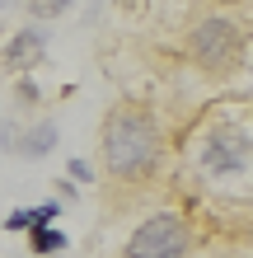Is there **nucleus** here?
Listing matches in <instances>:
<instances>
[{
    "label": "nucleus",
    "instance_id": "4",
    "mask_svg": "<svg viewBox=\"0 0 253 258\" xmlns=\"http://www.w3.org/2000/svg\"><path fill=\"white\" fill-rule=\"evenodd\" d=\"M248 136L244 132H234V127H220V132H211L206 136V146H202V169L206 174H239V169H248Z\"/></svg>",
    "mask_w": 253,
    "mask_h": 258
},
{
    "label": "nucleus",
    "instance_id": "8",
    "mask_svg": "<svg viewBox=\"0 0 253 258\" xmlns=\"http://www.w3.org/2000/svg\"><path fill=\"white\" fill-rule=\"evenodd\" d=\"M66 5L70 0H28V14H33V19H56Z\"/></svg>",
    "mask_w": 253,
    "mask_h": 258
},
{
    "label": "nucleus",
    "instance_id": "12",
    "mask_svg": "<svg viewBox=\"0 0 253 258\" xmlns=\"http://www.w3.org/2000/svg\"><path fill=\"white\" fill-rule=\"evenodd\" d=\"M0 5H10V0H0Z\"/></svg>",
    "mask_w": 253,
    "mask_h": 258
},
{
    "label": "nucleus",
    "instance_id": "5",
    "mask_svg": "<svg viewBox=\"0 0 253 258\" xmlns=\"http://www.w3.org/2000/svg\"><path fill=\"white\" fill-rule=\"evenodd\" d=\"M38 56H42V38L38 33H19V38L10 42V52H5V66L10 71H28Z\"/></svg>",
    "mask_w": 253,
    "mask_h": 258
},
{
    "label": "nucleus",
    "instance_id": "11",
    "mask_svg": "<svg viewBox=\"0 0 253 258\" xmlns=\"http://www.w3.org/2000/svg\"><path fill=\"white\" fill-rule=\"evenodd\" d=\"M5 230H24V211H10V216H5Z\"/></svg>",
    "mask_w": 253,
    "mask_h": 258
},
{
    "label": "nucleus",
    "instance_id": "7",
    "mask_svg": "<svg viewBox=\"0 0 253 258\" xmlns=\"http://www.w3.org/2000/svg\"><path fill=\"white\" fill-rule=\"evenodd\" d=\"M52 141H56V132L42 122V127H33V132H28L24 141H19V150H24V155H47V150H52Z\"/></svg>",
    "mask_w": 253,
    "mask_h": 258
},
{
    "label": "nucleus",
    "instance_id": "13",
    "mask_svg": "<svg viewBox=\"0 0 253 258\" xmlns=\"http://www.w3.org/2000/svg\"><path fill=\"white\" fill-rule=\"evenodd\" d=\"M225 5H234V0H225Z\"/></svg>",
    "mask_w": 253,
    "mask_h": 258
},
{
    "label": "nucleus",
    "instance_id": "1",
    "mask_svg": "<svg viewBox=\"0 0 253 258\" xmlns=\"http://www.w3.org/2000/svg\"><path fill=\"white\" fill-rule=\"evenodd\" d=\"M155 155H159V132H155V117L145 108H122L108 113L103 122V164L108 174L117 178H145L155 169Z\"/></svg>",
    "mask_w": 253,
    "mask_h": 258
},
{
    "label": "nucleus",
    "instance_id": "9",
    "mask_svg": "<svg viewBox=\"0 0 253 258\" xmlns=\"http://www.w3.org/2000/svg\"><path fill=\"white\" fill-rule=\"evenodd\" d=\"M14 94H19V103H38V85H33V80H28V75H24Z\"/></svg>",
    "mask_w": 253,
    "mask_h": 258
},
{
    "label": "nucleus",
    "instance_id": "10",
    "mask_svg": "<svg viewBox=\"0 0 253 258\" xmlns=\"http://www.w3.org/2000/svg\"><path fill=\"white\" fill-rule=\"evenodd\" d=\"M70 174H75V178H80V183H89V178H94V169H89V164H85V160H70Z\"/></svg>",
    "mask_w": 253,
    "mask_h": 258
},
{
    "label": "nucleus",
    "instance_id": "3",
    "mask_svg": "<svg viewBox=\"0 0 253 258\" xmlns=\"http://www.w3.org/2000/svg\"><path fill=\"white\" fill-rule=\"evenodd\" d=\"M188 244H192L188 221L174 211H159V216L136 225V235L127 239V258H183Z\"/></svg>",
    "mask_w": 253,
    "mask_h": 258
},
{
    "label": "nucleus",
    "instance_id": "6",
    "mask_svg": "<svg viewBox=\"0 0 253 258\" xmlns=\"http://www.w3.org/2000/svg\"><path fill=\"white\" fill-rule=\"evenodd\" d=\"M28 239H33V253H56V249H66V235L52 230V225H33Z\"/></svg>",
    "mask_w": 253,
    "mask_h": 258
},
{
    "label": "nucleus",
    "instance_id": "2",
    "mask_svg": "<svg viewBox=\"0 0 253 258\" xmlns=\"http://www.w3.org/2000/svg\"><path fill=\"white\" fill-rule=\"evenodd\" d=\"M188 52H192V61H197L202 71H230L234 61H239V52H244V38H239V28H234L230 19L206 14V19L188 33Z\"/></svg>",
    "mask_w": 253,
    "mask_h": 258
}]
</instances>
